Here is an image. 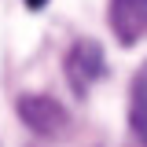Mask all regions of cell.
I'll list each match as a JSON object with an SVG mask.
<instances>
[{
	"label": "cell",
	"mask_w": 147,
	"mask_h": 147,
	"mask_svg": "<svg viewBox=\"0 0 147 147\" xmlns=\"http://www.w3.org/2000/svg\"><path fill=\"white\" fill-rule=\"evenodd\" d=\"M18 118L44 136H55V132L66 129V110L48 96H22L18 99Z\"/></svg>",
	"instance_id": "obj_1"
},
{
	"label": "cell",
	"mask_w": 147,
	"mask_h": 147,
	"mask_svg": "<svg viewBox=\"0 0 147 147\" xmlns=\"http://www.w3.org/2000/svg\"><path fill=\"white\" fill-rule=\"evenodd\" d=\"M26 4H30V7H33V11H37V7H44L48 0H26Z\"/></svg>",
	"instance_id": "obj_5"
},
{
	"label": "cell",
	"mask_w": 147,
	"mask_h": 147,
	"mask_svg": "<svg viewBox=\"0 0 147 147\" xmlns=\"http://www.w3.org/2000/svg\"><path fill=\"white\" fill-rule=\"evenodd\" d=\"M129 125H132V136L147 147V63H144V70L136 74V81H132V96H129Z\"/></svg>",
	"instance_id": "obj_4"
},
{
	"label": "cell",
	"mask_w": 147,
	"mask_h": 147,
	"mask_svg": "<svg viewBox=\"0 0 147 147\" xmlns=\"http://www.w3.org/2000/svg\"><path fill=\"white\" fill-rule=\"evenodd\" d=\"M66 74H70V85L77 92H85L103 74V52H99V44H92V40H85V44H74L70 55H66Z\"/></svg>",
	"instance_id": "obj_3"
},
{
	"label": "cell",
	"mask_w": 147,
	"mask_h": 147,
	"mask_svg": "<svg viewBox=\"0 0 147 147\" xmlns=\"http://www.w3.org/2000/svg\"><path fill=\"white\" fill-rule=\"evenodd\" d=\"M110 26L125 44L147 37V0H110Z\"/></svg>",
	"instance_id": "obj_2"
}]
</instances>
